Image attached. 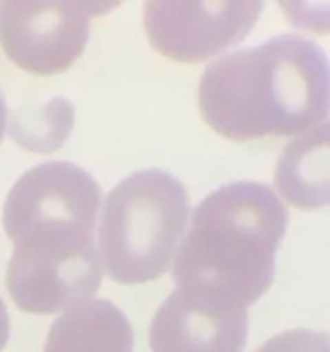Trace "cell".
Returning <instances> with one entry per match:
<instances>
[{
    "mask_svg": "<svg viewBox=\"0 0 330 352\" xmlns=\"http://www.w3.org/2000/svg\"><path fill=\"white\" fill-rule=\"evenodd\" d=\"M198 105L203 120L227 140L299 136L327 117L325 54L298 34L232 52L203 72Z\"/></svg>",
    "mask_w": 330,
    "mask_h": 352,
    "instance_id": "obj_1",
    "label": "cell"
},
{
    "mask_svg": "<svg viewBox=\"0 0 330 352\" xmlns=\"http://www.w3.org/2000/svg\"><path fill=\"white\" fill-rule=\"evenodd\" d=\"M287 212L260 182H232L206 196L192 215L174 261L177 291L248 309L275 278V254Z\"/></svg>",
    "mask_w": 330,
    "mask_h": 352,
    "instance_id": "obj_2",
    "label": "cell"
},
{
    "mask_svg": "<svg viewBox=\"0 0 330 352\" xmlns=\"http://www.w3.org/2000/svg\"><path fill=\"white\" fill-rule=\"evenodd\" d=\"M96 212L55 210L3 220L14 243L6 285L17 308L52 315L91 301L102 285Z\"/></svg>",
    "mask_w": 330,
    "mask_h": 352,
    "instance_id": "obj_3",
    "label": "cell"
},
{
    "mask_svg": "<svg viewBox=\"0 0 330 352\" xmlns=\"http://www.w3.org/2000/svg\"><path fill=\"white\" fill-rule=\"evenodd\" d=\"M189 213L184 184L160 168L134 172L107 196L100 260L113 282L138 285L167 272Z\"/></svg>",
    "mask_w": 330,
    "mask_h": 352,
    "instance_id": "obj_4",
    "label": "cell"
},
{
    "mask_svg": "<svg viewBox=\"0 0 330 352\" xmlns=\"http://www.w3.org/2000/svg\"><path fill=\"white\" fill-rule=\"evenodd\" d=\"M110 2H0V45L7 58L36 76L65 72L85 52L91 17Z\"/></svg>",
    "mask_w": 330,
    "mask_h": 352,
    "instance_id": "obj_5",
    "label": "cell"
},
{
    "mask_svg": "<svg viewBox=\"0 0 330 352\" xmlns=\"http://www.w3.org/2000/svg\"><path fill=\"white\" fill-rule=\"evenodd\" d=\"M263 2H157L143 7L151 47L170 60L198 64L243 41L260 17Z\"/></svg>",
    "mask_w": 330,
    "mask_h": 352,
    "instance_id": "obj_6",
    "label": "cell"
},
{
    "mask_svg": "<svg viewBox=\"0 0 330 352\" xmlns=\"http://www.w3.org/2000/svg\"><path fill=\"white\" fill-rule=\"evenodd\" d=\"M246 309L192 298L175 289L155 313L148 330L151 352H243Z\"/></svg>",
    "mask_w": 330,
    "mask_h": 352,
    "instance_id": "obj_7",
    "label": "cell"
},
{
    "mask_svg": "<svg viewBox=\"0 0 330 352\" xmlns=\"http://www.w3.org/2000/svg\"><path fill=\"white\" fill-rule=\"evenodd\" d=\"M129 320L107 299L65 309L50 327L43 352H133Z\"/></svg>",
    "mask_w": 330,
    "mask_h": 352,
    "instance_id": "obj_8",
    "label": "cell"
},
{
    "mask_svg": "<svg viewBox=\"0 0 330 352\" xmlns=\"http://www.w3.org/2000/svg\"><path fill=\"white\" fill-rule=\"evenodd\" d=\"M275 186L299 210H316L329 201V126L322 122L296 136L275 168Z\"/></svg>",
    "mask_w": 330,
    "mask_h": 352,
    "instance_id": "obj_9",
    "label": "cell"
},
{
    "mask_svg": "<svg viewBox=\"0 0 330 352\" xmlns=\"http://www.w3.org/2000/svg\"><path fill=\"white\" fill-rule=\"evenodd\" d=\"M74 124V107L55 96L45 105H30L14 113L10 136L23 148L36 153H52L69 138Z\"/></svg>",
    "mask_w": 330,
    "mask_h": 352,
    "instance_id": "obj_10",
    "label": "cell"
},
{
    "mask_svg": "<svg viewBox=\"0 0 330 352\" xmlns=\"http://www.w3.org/2000/svg\"><path fill=\"white\" fill-rule=\"evenodd\" d=\"M256 352H329V339L323 332L287 330L272 337Z\"/></svg>",
    "mask_w": 330,
    "mask_h": 352,
    "instance_id": "obj_11",
    "label": "cell"
},
{
    "mask_svg": "<svg viewBox=\"0 0 330 352\" xmlns=\"http://www.w3.org/2000/svg\"><path fill=\"white\" fill-rule=\"evenodd\" d=\"M10 332V322H9V313H7L6 302L0 298V352L6 349L7 340H9Z\"/></svg>",
    "mask_w": 330,
    "mask_h": 352,
    "instance_id": "obj_12",
    "label": "cell"
},
{
    "mask_svg": "<svg viewBox=\"0 0 330 352\" xmlns=\"http://www.w3.org/2000/svg\"><path fill=\"white\" fill-rule=\"evenodd\" d=\"M6 124H7V105H6V100H3L2 93H0V141H2V138H3Z\"/></svg>",
    "mask_w": 330,
    "mask_h": 352,
    "instance_id": "obj_13",
    "label": "cell"
}]
</instances>
